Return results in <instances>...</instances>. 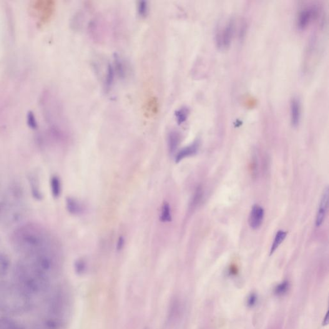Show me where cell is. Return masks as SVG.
<instances>
[{"label": "cell", "instance_id": "cell-15", "mask_svg": "<svg viewBox=\"0 0 329 329\" xmlns=\"http://www.w3.org/2000/svg\"><path fill=\"white\" fill-rule=\"evenodd\" d=\"M181 137L180 133L173 130L168 135V148L170 153H174L180 144Z\"/></svg>", "mask_w": 329, "mask_h": 329}, {"label": "cell", "instance_id": "cell-23", "mask_svg": "<svg viewBox=\"0 0 329 329\" xmlns=\"http://www.w3.org/2000/svg\"><path fill=\"white\" fill-rule=\"evenodd\" d=\"M27 123H28L29 126L32 129H36L38 127L36 118L32 112L29 113L28 116H27Z\"/></svg>", "mask_w": 329, "mask_h": 329}, {"label": "cell", "instance_id": "cell-3", "mask_svg": "<svg viewBox=\"0 0 329 329\" xmlns=\"http://www.w3.org/2000/svg\"><path fill=\"white\" fill-rule=\"evenodd\" d=\"M32 296L16 283H0V312L7 316H21L33 307Z\"/></svg>", "mask_w": 329, "mask_h": 329}, {"label": "cell", "instance_id": "cell-20", "mask_svg": "<svg viewBox=\"0 0 329 329\" xmlns=\"http://www.w3.org/2000/svg\"><path fill=\"white\" fill-rule=\"evenodd\" d=\"M188 109L187 107H182L180 109L177 110L176 112L175 116L177 118L178 124H182L187 120L188 115Z\"/></svg>", "mask_w": 329, "mask_h": 329}, {"label": "cell", "instance_id": "cell-5", "mask_svg": "<svg viewBox=\"0 0 329 329\" xmlns=\"http://www.w3.org/2000/svg\"><path fill=\"white\" fill-rule=\"evenodd\" d=\"M233 31H234V24L232 20H231L220 31L218 32L216 36L218 47L221 49H226L229 46L232 41Z\"/></svg>", "mask_w": 329, "mask_h": 329}, {"label": "cell", "instance_id": "cell-8", "mask_svg": "<svg viewBox=\"0 0 329 329\" xmlns=\"http://www.w3.org/2000/svg\"><path fill=\"white\" fill-rule=\"evenodd\" d=\"M265 210L260 205H255L251 210L249 217V225L253 230L258 229L262 224Z\"/></svg>", "mask_w": 329, "mask_h": 329}, {"label": "cell", "instance_id": "cell-1", "mask_svg": "<svg viewBox=\"0 0 329 329\" xmlns=\"http://www.w3.org/2000/svg\"><path fill=\"white\" fill-rule=\"evenodd\" d=\"M12 240L15 249L25 257L53 246L52 238L47 231L35 224H27L17 228Z\"/></svg>", "mask_w": 329, "mask_h": 329}, {"label": "cell", "instance_id": "cell-2", "mask_svg": "<svg viewBox=\"0 0 329 329\" xmlns=\"http://www.w3.org/2000/svg\"><path fill=\"white\" fill-rule=\"evenodd\" d=\"M14 282L33 296L49 292L50 277L37 270L24 258L18 261L13 269Z\"/></svg>", "mask_w": 329, "mask_h": 329}, {"label": "cell", "instance_id": "cell-28", "mask_svg": "<svg viewBox=\"0 0 329 329\" xmlns=\"http://www.w3.org/2000/svg\"><path fill=\"white\" fill-rule=\"evenodd\" d=\"M327 318H328V313H326V315L325 316V320H324V322H323V325H326V324H327V323H328V319Z\"/></svg>", "mask_w": 329, "mask_h": 329}, {"label": "cell", "instance_id": "cell-25", "mask_svg": "<svg viewBox=\"0 0 329 329\" xmlns=\"http://www.w3.org/2000/svg\"><path fill=\"white\" fill-rule=\"evenodd\" d=\"M138 11L141 16H145L147 14L148 6L146 2H140L139 7H138Z\"/></svg>", "mask_w": 329, "mask_h": 329}, {"label": "cell", "instance_id": "cell-17", "mask_svg": "<svg viewBox=\"0 0 329 329\" xmlns=\"http://www.w3.org/2000/svg\"><path fill=\"white\" fill-rule=\"evenodd\" d=\"M11 268V260L8 255L0 252V278L6 277Z\"/></svg>", "mask_w": 329, "mask_h": 329}, {"label": "cell", "instance_id": "cell-22", "mask_svg": "<svg viewBox=\"0 0 329 329\" xmlns=\"http://www.w3.org/2000/svg\"><path fill=\"white\" fill-rule=\"evenodd\" d=\"M86 269V263L83 259L80 258V259L76 260L75 262V270L78 274L83 273Z\"/></svg>", "mask_w": 329, "mask_h": 329}, {"label": "cell", "instance_id": "cell-18", "mask_svg": "<svg viewBox=\"0 0 329 329\" xmlns=\"http://www.w3.org/2000/svg\"><path fill=\"white\" fill-rule=\"evenodd\" d=\"M288 233L284 231L280 230L278 231L277 234H276L275 240L273 243L272 246H271L270 250V255H273L274 252L277 250V248L279 247L281 244L285 240L286 237H287Z\"/></svg>", "mask_w": 329, "mask_h": 329}, {"label": "cell", "instance_id": "cell-14", "mask_svg": "<svg viewBox=\"0 0 329 329\" xmlns=\"http://www.w3.org/2000/svg\"><path fill=\"white\" fill-rule=\"evenodd\" d=\"M0 329L25 328L13 319L9 318L8 316H2V317H0Z\"/></svg>", "mask_w": 329, "mask_h": 329}, {"label": "cell", "instance_id": "cell-24", "mask_svg": "<svg viewBox=\"0 0 329 329\" xmlns=\"http://www.w3.org/2000/svg\"><path fill=\"white\" fill-rule=\"evenodd\" d=\"M288 288L289 283L287 281H285L275 288V293L277 295H282L287 291Z\"/></svg>", "mask_w": 329, "mask_h": 329}, {"label": "cell", "instance_id": "cell-27", "mask_svg": "<svg viewBox=\"0 0 329 329\" xmlns=\"http://www.w3.org/2000/svg\"><path fill=\"white\" fill-rule=\"evenodd\" d=\"M256 301H257V296H256L254 294H253V295L250 296L249 299H248V305H249L250 307H253V306L255 304Z\"/></svg>", "mask_w": 329, "mask_h": 329}, {"label": "cell", "instance_id": "cell-19", "mask_svg": "<svg viewBox=\"0 0 329 329\" xmlns=\"http://www.w3.org/2000/svg\"><path fill=\"white\" fill-rule=\"evenodd\" d=\"M161 222L163 223L170 222L172 220L171 212L169 203L165 202L163 203L162 208V212L160 215Z\"/></svg>", "mask_w": 329, "mask_h": 329}, {"label": "cell", "instance_id": "cell-10", "mask_svg": "<svg viewBox=\"0 0 329 329\" xmlns=\"http://www.w3.org/2000/svg\"><path fill=\"white\" fill-rule=\"evenodd\" d=\"M29 182L32 196L36 200H41L43 198L39 178L36 174H31L29 177Z\"/></svg>", "mask_w": 329, "mask_h": 329}, {"label": "cell", "instance_id": "cell-26", "mask_svg": "<svg viewBox=\"0 0 329 329\" xmlns=\"http://www.w3.org/2000/svg\"><path fill=\"white\" fill-rule=\"evenodd\" d=\"M125 243L124 238L122 236H120L118 240L117 245V249L118 251L122 250L123 247H124Z\"/></svg>", "mask_w": 329, "mask_h": 329}, {"label": "cell", "instance_id": "cell-4", "mask_svg": "<svg viewBox=\"0 0 329 329\" xmlns=\"http://www.w3.org/2000/svg\"><path fill=\"white\" fill-rule=\"evenodd\" d=\"M71 298L66 289L58 286L50 294L47 301L49 316L66 321V316L69 313Z\"/></svg>", "mask_w": 329, "mask_h": 329}, {"label": "cell", "instance_id": "cell-12", "mask_svg": "<svg viewBox=\"0 0 329 329\" xmlns=\"http://www.w3.org/2000/svg\"><path fill=\"white\" fill-rule=\"evenodd\" d=\"M301 114L300 103L294 97L291 101V119L293 126H297L300 122Z\"/></svg>", "mask_w": 329, "mask_h": 329}, {"label": "cell", "instance_id": "cell-16", "mask_svg": "<svg viewBox=\"0 0 329 329\" xmlns=\"http://www.w3.org/2000/svg\"><path fill=\"white\" fill-rule=\"evenodd\" d=\"M50 185L53 197L59 198L62 191L61 182L60 178L57 176H53L50 178Z\"/></svg>", "mask_w": 329, "mask_h": 329}, {"label": "cell", "instance_id": "cell-9", "mask_svg": "<svg viewBox=\"0 0 329 329\" xmlns=\"http://www.w3.org/2000/svg\"><path fill=\"white\" fill-rule=\"evenodd\" d=\"M328 203V188L326 187L324 190L322 197L320 202V207H319L317 215L316 218V226L320 227L325 220L326 211H327Z\"/></svg>", "mask_w": 329, "mask_h": 329}, {"label": "cell", "instance_id": "cell-11", "mask_svg": "<svg viewBox=\"0 0 329 329\" xmlns=\"http://www.w3.org/2000/svg\"><path fill=\"white\" fill-rule=\"evenodd\" d=\"M199 142L195 141L192 144L188 145V146L183 148L176 156V162L179 163L185 158L192 157V156L196 154L198 150H199Z\"/></svg>", "mask_w": 329, "mask_h": 329}, {"label": "cell", "instance_id": "cell-21", "mask_svg": "<svg viewBox=\"0 0 329 329\" xmlns=\"http://www.w3.org/2000/svg\"><path fill=\"white\" fill-rule=\"evenodd\" d=\"M115 70L112 65L109 64L108 67L106 78H105V89L109 90L112 87L113 82L114 80Z\"/></svg>", "mask_w": 329, "mask_h": 329}, {"label": "cell", "instance_id": "cell-13", "mask_svg": "<svg viewBox=\"0 0 329 329\" xmlns=\"http://www.w3.org/2000/svg\"><path fill=\"white\" fill-rule=\"evenodd\" d=\"M66 207L70 214L79 215L83 212L84 208L81 203L75 198L69 197L66 200Z\"/></svg>", "mask_w": 329, "mask_h": 329}, {"label": "cell", "instance_id": "cell-7", "mask_svg": "<svg viewBox=\"0 0 329 329\" xmlns=\"http://www.w3.org/2000/svg\"><path fill=\"white\" fill-rule=\"evenodd\" d=\"M318 10L313 7H306L298 14L297 25L299 29H303L310 22L317 17Z\"/></svg>", "mask_w": 329, "mask_h": 329}, {"label": "cell", "instance_id": "cell-6", "mask_svg": "<svg viewBox=\"0 0 329 329\" xmlns=\"http://www.w3.org/2000/svg\"><path fill=\"white\" fill-rule=\"evenodd\" d=\"M66 321L47 316L36 321L34 325V329H65Z\"/></svg>", "mask_w": 329, "mask_h": 329}]
</instances>
